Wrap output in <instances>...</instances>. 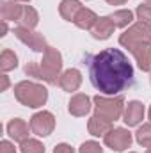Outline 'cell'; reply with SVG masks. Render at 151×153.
Instances as JSON below:
<instances>
[{
	"mask_svg": "<svg viewBox=\"0 0 151 153\" xmlns=\"http://www.w3.org/2000/svg\"><path fill=\"white\" fill-rule=\"evenodd\" d=\"M91 84L105 96H115L133 84V66L117 48H105L89 62Z\"/></svg>",
	"mask_w": 151,
	"mask_h": 153,
	"instance_id": "1",
	"label": "cell"
},
{
	"mask_svg": "<svg viewBox=\"0 0 151 153\" xmlns=\"http://www.w3.org/2000/svg\"><path fill=\"white\" fill-rule=\"evenodd\" d=\"M14 96L21 105H25L29 109H38V107H43L46 103L48 91L41 84L23 80V82H18L14 85Z\"/></svg>",
	"mask_w": 151,
	"mask_h": 153,
	"instance_id": "2",
	"label": "cell"
},
{
	"mask_svg": "<svg viewBox=\"0 0 151 153\" xmlns=\"http://www.w3.org/2000/svg\"><path fill=\"white\" fill-rule=\"evenodd\" d=\"M41 66V80L55 85L59 84L61 78V70H62V55L57 48L48 46V50L43 53V61L39 62Z\"/></svg>",
	"mask_w": 151,
	"mask_h": 153,
	"instance_id": "3",
	"label": "cell"
},
{
	"mask_svg": "<svg viewBox=\"0 0 151 153\" xmlns=\"http://www.w3.org/2000/svg\"><path fill=\"white\" fill-rule=\"evenodd\" d=\"M124 112L123 96H94V116H100L107 121H117Z\"/></svg>",
	"mask_w": 151,
	"mask_h": 153,
	"instance_id": "4",
	"label": "cell"
},
{
	"mask_svg": "<svg viewBox=\"0 0 151 153\" xmlns=\"http://www.w3.org/2000/svg\"><path fill=\"white\" fill-rule=\"evenodd\" d=\"M151 43V27L139 22V23H133L132 27H128L121 36H119V45L124 46L128 52L133 50L135 46L139 45H146Z\"/></svg>",
	"mask_w": 151,
	"mask_h": 153,
	"instance_id": "5",
	"label": "cell"
},
{
	"mask_svg": "<svg viewBox=\"0 0 151 153\" xmlns=\"http://www.w3.org/2000/svg\"><path fill=\"white\" fill-rule=\"evenodd\" d=\"M105 146L110 148L112 152H124L132 146V134L126 128H112L105 137Z\"/></svg>",
	"mask_w": 151,
	"mask_h": 153,
	"instance_id": "6",
	"label": "cell"
},
{
	"mask_svg": "<svg viewBox=\"0 0 151 153\" xmlns=\"http://www.w3.org/2000/svg\"><path fill=\"white\" fill-rule=\"evenodd\" d=\"M14 36L20 39L23 45H27L29 48H32L34 52H41L44 53L48 50V45H46V39L43 38V34L34 32L30 29H25V27H16L14 29Z\"/></svg>",
	"mask_w": 151,
	"mask_h": 153,
	"instance_id": "7",
	"label": "cell"
},
{
	"mask_svg": "<svg viewBox=\"0 0 151 153\" xmlns=\"http://www.w3.org/2000/svg\"><path fill=\"white\" fill-rule=\"evenodd\" d=\"M30 128H32V134H36L39 137H46L53 132L55 128V117L52 112L48 111H41L30 117Z\"/></svg>",
	"mask_w": 151,
	"mask_h": 153,
	"instance_id": "8",
	"label": "cell"
},
{
	"mask_svg": "<svg viewBox=\"0 0 151 153\" xmlns=\"http://www.w3.org/2000/svg\"><path fill=\"white\" fill-rule=\"evenodd\" d=\"M29 132H32L30 123H27V121H23V119H20V117L11 119L9 125H7V135H9L13 141H16V143L27 141V139H29Z\"/></svg>",
	"mask_w": 151,
	"mask_h": 153,
	"instance_id": "9",
	"label": "cell"
},
{
	"mask_svg": "<svg viewBox=\"0 0 151 153\" xmlns=\"http://www.w3.org/2000/svg\"><path fill=\"white\" fill-rule=\"evenodd\" d=\"M144 119V105L137 100L130 102L126 107H124V112H123V121L128 125V126H137L141 121Z\"/></svg>",
	"mask_w": 151,
	"mask_h": 153,
	"instance_id": "10",
	"label": "cell"
},
{
	"mask_svg": "<svg viewBox=\"0 0 151 153\" xmlns=\"http://www.w3.org/2000/svg\"><path fill=\"white\" fill-rule=\"evenodd\" d=\"M80 84H82V73H80L78 70H75V68L66 70V71L61 75V78H59V87H61L62 91H68V93L78 91Z\"/></svg>",
	"mask_w": 151,
	"mask_h": 153,
	"instance_id": "11",
	"label": "cell"
},
{
	"mask_svg": "<svg viewBox=\"0 0 151 153\" xmlns=\"http://www.w3.org/2000/svg\"><path fill=\"white\" fill-rule=\"evenodd\" d=\"M23 5H20L16 0H0V16L2 22H18L21 16Z\"/></svg>",
	"mask_w": 151,
	"mask_h": 153,
	"instance_id": "12",
	"label": "cell"
},
{
	"mask_svg": "<svg viewBox=\"0 0 151 153\" xmlns=\"http://www.w3.org/2000/svg\"><path fill=\"white\" fill-rule=\"evenodd\" d=\"M114 29H115V25L110 20V16H101L91 29V34L94 39H109L114 34Z\"/></svg>",
	"mask_w": 151,
	"mask_h": 153,
	"instance_id": "13",
	"label": "cell"
},
{
	"mask_svg": "<svg viewBox=\"0 0 151 153\" xmlns=\"http://www.w3.org/2000/svg\"><path fill=\"white\" fill-rule=\"evenodd\" d=\"M89 111H91V98L87 94L78 93L70 100V114L71 116L82 117V116L89 114Z\"/></svg>",
	"mask_w": 151,
	"mask_h": 153,
	"instance_id": "14",
	"label": "cell"
},
{
	"mask_svg": "<svg viewBox=\"0 0 151 153\" xmlns=\"http://www.w3.org/2000/svg\"><path fill=\"white\" fill-rule=\"evenodd\" d=\"M130 52L135 57V61H137V64L142 71H151V43L139 45Z\"/></svg>",
	"mask_w": 151,
	"mask_h": 153,
	"instance_id": "15",
	"label": "cell"
},
{
	"mask_svg": "<svg viewBox=\"0 0 151 153\" xmlns=\"http://www.w3.org/2000/svg\"><path fill=\"white\" fill-rule=\"evenodd\" d=\"M87 130H89V134L94 135V137H100V135L105 137V135L112 130V121H107V119H103V117H100V116H93V117L89 119V123H87Z\"/></svg>",
	"mask_w": 151,
	"mask_h": 153,
	"instance_id": "16",
	"label": "cell"
},
{
	"mask_svg": "<svg viewBox=\"0 0 151 153\" xmlns=\"http://www.w3.org/2000/svg\"><path fill=\"white\" fill-rule=\"evenodd\" d=\"M98 22V16H96V13L94 11H91V9H87V7H82L80 9V13L76 14L75 18V23L78 29H82V30H91L93 27H94V23Z\"/></svg>",
	"mask_w": 151,
	"mask_h": 153,
	"instance_id": "17",
	"label": "cell"
},
{
	"mask_svg": "<svg viewBox=\"0 0 151 153\" xmlns=\"http://www.w3.org/2000/svg\"><path fill=\"white\" fill-rule=\"evenodd\" d=\"M82 4L80 0H62L59 5V14L66 20V22H75L76 14L80 13Z\"/></svg>",
	"mask_w": 151,
	"mask_h": 153,
	"instance_id": "18",
	"label": "cell"
},
{
	"mask_svg": "<svg viewBox=\"0 0 151 153\" xmlns=\"http://www.w3.org/2000/svg\"><path fill=\"white\" fill-rule=\"evenodd\" d=\"M38 22H39L38 11H36L34 7H30V5H23L21 16H20V20H18V27H25V29L34 30V27L38 25Z\"/></svg>",
	"mask_w": 151,
	"mask_h": 153,
	"instance_id": "19",
	"label": "cell"
},
{
	"mask_svg": "<svg viewBox=\"0 0 151 153\" xmlns=\"http://www.w3.org/2000/svg\"><path fill=\"white\" fill-rule=\"evenodd\" d=\"M110 20L114 22L115 27L124 29V27H128L133 22V13L130 9H119V11H114L110 14Z\"/></svg>",
	"mask_w": 151,
	"mask_h": 153,
	"instance_id": "20",
	"label": "cell"
},
{
	"mask_svg": "<svg viewBox=\"0 0 151 153\" xmlns=\"http://www.w3.org/2000/svg\"><path fill=\"white\" fill-rule=\"evenodd\" d=\"M16 66H18V57H16V53H14L13 50L5 48V50L2 52V55H0V70H2V73H7V71L14 70Z\"/></svg>",
	"mask_w": 151,
	"mask_h": 153,
	"instance_id": "21",
	"label": "cell"
},
{
	"mask_svg": "<svg viewBox=\"0 0 151 153\" xmlns=\"http://www.w3.org/2000/svg\"><path fill=\"white\" fill-rule=\"evenodd\" d=\"M135 139L141 146L144 148H150L151 146V123H146L142 125L137 132H135Z\"/></svg>",
	"mask_w": 151,
	"mask_h": 153,
	"instance_id": "22",
	"label": "cell"
},
{
	"mask_svg": "<svg viewBox=\"0 0 151 153\" xmlns=\"http://www.w3.org/2000/svg\"><path fill=\"white\" fill-rule=\"evenodd\" d=\"M20 150L21 153H44V146L39 143L38 139H27L23 143H20Z\"/></svg>",
	"mask_w": 151,
	"mask_h": 153,
	"instance_id": "23",
	"label": "cell"
},
{
	"mask_svg": "<svg viewBox=\"0 0 151 153\" xmlns=\"http://www.w3.org/2000/svg\"><path fill=\"white\" fill-rule=\"evenodd\" d=\"M135 14H137V20L139 22H142V23H146V25L151 27V5H142L141 4L135 9Z\"/></svg>",
	"mask_w": 151,
	"mask_h": 153,
	"instance_id": "24",
	"label": "cell"
},
{
	"mask_svg": "<svg viewBox=\"0 0 151 153\" xmlns=\"http://www.w3.org/2000/svg\"><path fill=\"white\" fill-rule=\"evenodd\" d=\"M80 153H103V148L100 146V143L96 141H85L82 146H80Z\"/></svg>",
	"mask_w": 151,
	"mask_h": 153,
	"instance_id": "25",
	"label": "cell"
},
{
	"mask_svg": "<svg viewBox=\"0 0 151 153\" xmlns=\"http://www.w3.org/2000/svg\"><path fill=\"white\" fill-rule=\"evenodd\" d=\"M25 73L29 76H34V78L41 80V66H39V62H29L25 66Z\"/></svg>",
	"mask_w": 151,
	"mask_h": 153,
	"instance_id": "26",
	"label": "cell"
},
{
	"mask_svg": "<svg viewBox=\"0 0 151 153\" xmlns=\"http://www.w3.org/2000/svg\"><path fill=\"white\" fill-rule=\"evenodd\" d=\"M53 153H75V150H73V148H71L70 144L62 143V144H57V146H55Z\"/></svg>",
	"mask_w": 151,
	"mask_h": 153,
	"instance_id": "27",
	"label": "cell"
},
{
	"mask_svg": "<svg viewBox=\"0 0 151 153\" xmlns=\"http://www.w3.org/2000/svg\"><path fill=\"white\" fill-rule=\"evenodd\" d=\"M0 153H16V152H14V146L9 141H2L0 143Z\"/></svg>",
	"mask_w": 151,
	"mask_h": 153,
	"instance_id": "28",
	"label": "cell"
},
{
	"mask_svg": "<svg viewBox=\"0 0 151 153\" xmlns=\"http://www.w3.org/2000/svg\"><path fill=\"white\" fill-rule=\"evenodd\" d=\"M0 78H2V84H0V91H5V89L9 87V78H7L5 75H2Z\"/></svg>",
	"mask_w": 151,
	"mask_h": 153,
	"instance_id": "29",
	"label": "cell"
},
{
	"mask_svg": "<svg viewBox=\"0 0 151 153\" xmlns=\"http://www.w3.org/2000/svg\"><path fill=\"white\" fill-rule=\"evenodd\" d=\"M107 4H110V5H123V4H126L128 0H105Z\"/></svg>",
	"mask_w": 151,
	"mask_h": 153,
	"instance_id": "30",
	"label": "cell"
},
{
	"mask_svg": "<svg viewBox=\"0 0 151 153\" xmlns=\"http://www.w3.org/2000/svg\"><path fill=\"white\" fill-rule=\"evenodd\" d=\"M146 153H151V146H150V148H148V152H146Z\"/></svg>",
	"mask_w": 151,
	"mask_h": 153,
	"instance_id": "31",
	"label": "cell"
},
{
	"mask_svg": "<svg viewBox=\"0 0 151 153\" xmlns=\"http://www.w3.org/2000/svg\"><path fill=\"white\" fill-rule=\"evenodd\" d=\"M20 2H30V0H20Z\"/></svg>",
	"mask_w": 151,
	"mask_h": 153,
	"instance_id": "32",
	"label": "cell"
},
{
	"mask_svg": "<svg viewBox=\"0 0 151 153\" xmlns=\"http://www.w3.org/2000/svg\"><path fill=\"white\" fill-rule=\"evenodd\" d=\"M150 119H151V107H150Z\"/></svg>",
	"mask_w": 151,
	"mask_h": 153,
	"instance_id": "33",
	"label": "cell"
},
{
	"mask_svg": "<svg viewBox=\"0 0 151 153\" xmlns=\"http://www.w3.org/2000/svg\"><path fill=\"white\" fill-rule=\"evenodd\" d=\"M146 2H148V4H150V5H151V0H146Z\"/></svg>",
	"mask_w": 151,
	"mask_h": 153,
	"instance_id": "34",
	"label": "cell"
},
{
	"mask_svg": "<svg viewBox=\"0 0 151 153\" xmlns=\"http://www.w3.org/2000/svg\"><path fill=\"white\" fill-rule=\"evenodd\" d=\"M150 82H151V76H150Z\"/></svg>",
	"mask_w": 151,
	"mask_h": 153,
	"instance_id": "35",
	"label": "cell"
},
{
	"mask_svg": "<svg viewBox=\"0 0 151 153\" xmlns=\"http://www.w3.org/2000/svg\"><path fill=\"white\" fill-rule=\"evenodd\" d=\"M132 153H133V152H132Z\"/></svg>",
	"mask_w": 151,
	"mask_h": 153,
	"instance_id": "36",
	"label": "cell"
}]
</instances>
